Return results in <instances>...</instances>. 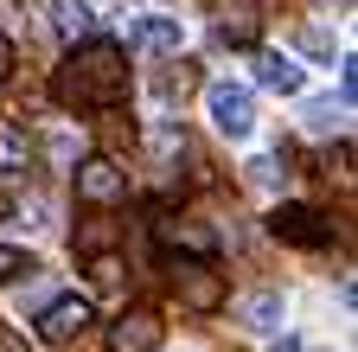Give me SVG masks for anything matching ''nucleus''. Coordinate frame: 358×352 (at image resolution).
I'll list each match as a JSON object with an SVG mask.
<instances>
[{"instance_id":"obj_11","label":"nucleus","mask_w":358,"mask_h":352,"mask_svg":"<svg viewBox=\"0 0 358 352\" xmlns=\"http://www.w3.org/2000/svg\"><path fill=\"white\" fill-rule=\"evenodd\" d=\"M128 45L134 52H179V20L173 13H141L128 26Z\"/></svg>"},{"instance_id":"obj_13","label":"nucleus","mask_w":358,"mask_h":352,"mask_svg":"<svg viewBox=\"0 0 358 352\" xmlns=\"http://www.w3.org/2000/svg\"><path fill=\"white\" fill-rule=\"evenodd\" d=\"M243 327L250 333H275L282 327V295H250L243 301Z\"/></svg>"},{"instance_id":"obj_7","label":"nucleus","mask_w":358,"mask_h":352,"mask_svg":"<svg viewBox=\"0 0 358 352\" xmlns=\"http://www.w3.org/2000/svg\"><path fill=\"white\" fill-rule=\"evenodd\" d=\"M90 321H96L90 295H64V301H52V307L32 321V333H38L45 346H71V339H83V327H90Z\"/></svg>"},{"instance_id":"obj_2","label":"nucleus","mask_w":358,"mask_h":352,"mask_svg":"<svg viewBox=\"0 0 358 352\" xmlns=\"http://www.w3.org/2000/svg\"><path fill=\"white\" fill-rule=\"evenodd\" d=\"M166 276H173V295L179 307H192V314H217L224 307V276L199 256H166Z\"/></svg>"},{"instance_id":"obj_21","label":"nucleus","mask_w":358,"mask_h":352,"mask_svg":"<svg viewBox=\"0 0 358 352\" xmlns=\"http://www.w3.org/2000/svg\"><path fill=\"white\" fill-rule=\"evenodd\" d=\"M268 352H301V346H294V333H282V339H275V346H268Z\"/></svg>"},{"instance_id":"obj_15","label":"nucleus","mask_w":358,"mask_h":352,"mask_svg":"<svg viewBox=\"0 0 358 352\" xmlns=\"http://www.w3.org/2000/svg\"><path fill=\"white\" fill-rule=\"evenodd\" d=\"M77 250H90V256L115 250V225H109V218H90V225H83V237H77Z\"/></svg>"},{"instance_id":"obj_12","label":"nucleus","mask_w":358,"mask_h":352,"mask_svg":"<svg viewBox=\"0 0 358 352\" xmlns=\"http://www.w3.org/2000/svg\"><path fill=\"white\" fill-rule=\"evenodd\" d=\"M32 167V135L20 122H0V173H26Z\"/></svg>"},{"instance_id":"obj_8","label":"nucleus","mask_w":358,"mask_h":352,"mask_svg":"<svg viewBox=\"0 0 358 352\" xmlns=\"http://www.w3.org/2000/svg\"><path fill=\"white\" fill-rule=\"evenodd\" d=\"M211 20H217L224 45L256 52V38H262V0H211Z\"/></svg>"},{"instance_id":"obj_9","label":"nucleus","mask_w":358,"mask_h":352,"mask_svg":"<svg viewBox=\"0 0 358 352\" xmlns=\"http://www.w3.org/2000/svg\"><path fill=\"white\" fill-rule=\"evenodd\" d=\"M160 333H166V327H160L154 307H122L115 327H109V352H154Z\"/></svg>"},{"instance_id":"obj_22","label":"nucleus","mask_w":358,"mask_h":352,"mask_svg":"<svg viewBox=\"0 0 358 352\" xmlns=\"http://www.w3.org/2000/svg\"><path fill=\"white\" fill-rule=\"evenodd\" d=\"M339 7H352V0H339Z\"/></svg>"},{"instance_id":"obj_10","label":"nucleus","mask_w":358,"mask_h":352,"mask_svg":"<svg viewBox=\"0 0 358 352\" xmlns=\"http://www.w3.org/2000/svg\"><path fill=\"white\" fill-rule=\"evenodd\" d=\"M250 71H256V83H262V90H275V97H301V64L288 58V52H256L250 58Z\"/></svg>"},{"instance_id":"obj_6","label":"nucleus","mask_w":358,"mask_h":352,"mask_svg":"<svg viewBox=\"0 0 358 352\" xmlns=\"http://www.w3.org/2000/svg\"><path fill=\"white\" fill-rule=\"evenodd\" d=\"M154 244H160V256H199V262L217 256V231L199 225V218H173V211L154 225Z\"/></svg>"},{"instance_id":"obj_4","label":"nucleus","mask_w":358,"mask_h":352,"mask_svg":"<svg viewBox=\"0 0 358 352\" xmlns=\"http://www.w3.org/2000/svg\"><path fill=\"white\" fill-rule=\"evenodd\" d=\"M77 199H83L90 211H115V205L128 199V173H122L109 154H90V160H77Z\"/></svg>"},{"instance_id":"obj_1","label":"nucleus","mask_w":358,"mask_h":352,"mask_svg":"<svg viewBox=\"0 0 358 352\" xmlns=\"http://www.w3.org/2000/svg\"><path fill=\"white\" fill-rule=\"evenodd\" d=\"M52 97L64 109H115L128 97V52L115 38H83V45L58 64Z\"/></svg>"},{"instance_id":"obj_19","label":"nucleus","mask_w":358,"mask_h":352,"mask_svg":"<svg viewBox=\"0 0 358 352\" xmlns=\"http://www.w3.org/2000/svg\"><path fill=\"white\" fill-rule=\"evenodd\" d=\"M301 45H307V52H313V58H333V38H327V32H313V26H307V32H301Z\"/></svg>"},{"instance_id":"obj_18","label":"nucleus","mask_w":358,"mask_h":352,"mask_svg":"<svg viewBox=\"0 0 358 352\" xmlns=\"http://www.w3.org/2000/svg\"><path fill=\"white\" fill-rule=\"evenodd\" d=\"M90 20H96V13H90L83 0H64V32L71 38H90Z\"/></svg>"},{"instance_id":"obj_5","label":"nucleus","mask_w":358,"mask_h":352,"mask_svg":"<svg viewBox=\"0 0 358 352\" xmlns=\"http://www.w3.org/2000/svg\"><path fill=\"white\" fill-rule=\"evenodd\" d=\"M268 237L294 244V250H320L333 237V225H327V211H313V205H275L268 211Z\"/></svg>"},{"instance_id":"obj_20","label":"nucleus","mask_w":358,"mask_h":352,"mask_svg":"<svg viewBox=\"0 0 358 352\" xmlns=\"http://www.w3.org/2000/svg\"><path fill=\"white\" fill-rule=\"evenodd\" d=\"M13 77V38H0V83Z\"/></svg>"},{"instance_id":"obj_14","label":"nucleus","mask_w":358,"mask_h":352,"mask_svg":"<svg viewBox=\"0 0 358 352\" xmlns=\"http://www.w3.org/2000/svg\"><path fill=\"white\" fill-rule=\"evenodd\" d=\"M192 90H199V64H192V58L166 64V77H160V97H166V103H186Z\"/></svg>"},{"instance_id":"obj_3","label":"nucleus","mask_w":358,"mask_h":352,"mask_svg":"<svg viewBox=\"0 0 358 352\" xmlns=\"http://www.w3.org/2000/svg\"><path fill=\"white\" fill-rule=\"evenodd\" d=\"M205 109H211V128H217L224 141H250L256 135V97L243 90V83H211Z\"/></svg>"},{"instance_id":"obj_17","label":"nucleus","mask_w":358,"mask_h":352,"mask_svg":"<svg viewBox=\"0 0 358 352\" xmlns=\"http://www.w3.org/2000/svg\"><path fill=\"white\" fill-rule=\"evenodd\" d=\"M90 282H96V288H115V282H122V256H115V250L90 256Z\"/></svg>"},{"instance_id":"obj_16","label":"nucleus","mask_w":358,"mask_h":352,"mask_svg":"<svg viewBox=\"0 0 358 352\" xmlns=\"http://www.w3.org/2000/svg\"><path fill=\"white\" fill-rule=\"evenodd\" d=\"M20 276H32V256H26L20 244H0V288L20 282Z\"/></svg>"}]
</instances>
